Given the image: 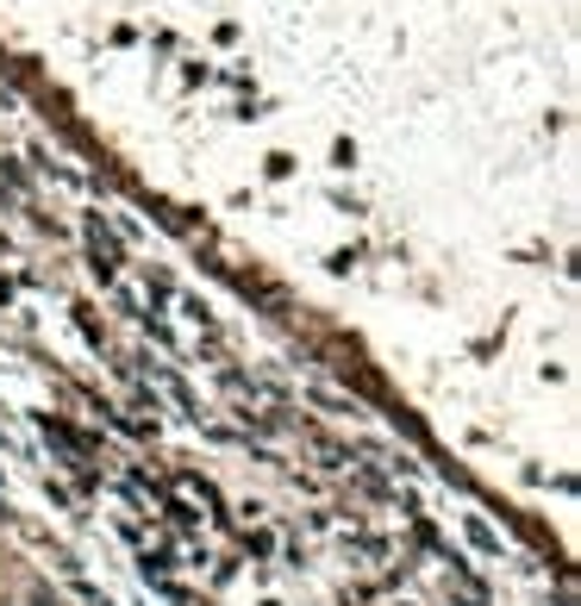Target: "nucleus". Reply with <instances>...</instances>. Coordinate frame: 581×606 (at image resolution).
<instances>
[{
	"instance_id": "obj_2",
	"label": "nucleus",
	"mask_w": 581,
	"mask_h": 606,
	"mask_svg": "<svg viewBox=\"0 0 581 606\" xmlns=\"http://www.w3.org/2000/svg\"><path fill=\"white\" fill-rule=\"evenodd\" d=\"M0 606H7V601H0Z\"/></svg>"
},
{
	"instance_id": "obj_1",
	"label": "nucleus",
	"mask_w": 581,
	"mask_h": 606,
	"mask_svg": "<svg viewBox=\"0 0 581 606\" xmlns=\"http://www.w3.org/2000/svg\"><path fill=\"white\" fill-rule=\"evenodd\" d=\"M32 606H57V601H51V594H32Z\"/></svg>"
}]
</instances>
